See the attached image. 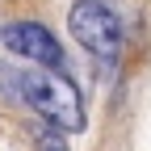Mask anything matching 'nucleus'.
Wrapping results in <instances>:
<instances>
[{
    "mask_svg": "<svg viewBox=\"0 0 151 151\" xmlns=\"http://www.w3.org/2000/svg\"><path fill=\"white\" fill-rule=\"evenodd\" d=\"M67 25H71V38L97 59H113L122 46V21L109 0H76L67 13Z\"/></svg>",
    "mask_w": 151,
    "mask_h": 151,
    "instance_id": "nucleus-2",
    "label": "nucleus"
},
{
    "mask_svg": "<svg viewBox=\"0 0 151 151\" xmlns=\"http://www.w3.org/2000/svg\"><path fill=\"white\" fill-rule=\"evenodd\" d=\"M0 42H4V50L21 55V59H34L38 67H63V46L55 42V34L46 25L38 21H9L4 29H0Z\"/></svg>",
    "mask_w": 151,
    "mask_h": 151,
    "instance_id": "nucleus-3",
    "label": "nucleus"
},
{
    "mask_svg": "<svg viewBox=\"0 0 151 151\" xmlns=\"http://www.w3.org/2000/svg\"><path fill=\"white\" fill-rule=\"evenodd\" d=\"M17 92L21 101L55 130H84V101L67 76L55 67H29L25 76H17Z\"/></svg>",
    "mask_w": 151,
    "mask_h": 151,
    "instance_id": "nucleus-1",
    "label": "nucleus"
}]
</instances>
